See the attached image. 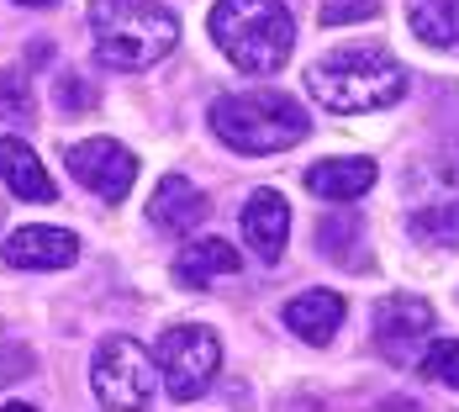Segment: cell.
<instances>
[{
  "label": "cell",
  "mask_w": 459,
  "mask_h": 412,
  "mask_svg": "<svg viewBox=\"0 0 459 412\" xmlns=\"http://www.w3.org/2000/svg\"><path fill=\"white\" fill-rule=\"evenodd\" d=\"M422 375L438 386H459V338H438L422 349Z\"/></svg>",
  "instance_id": "18"
},
{
  "label": "cell",
  "mask_w": 459,
  "mask_h": 412,
  "mask_svg": "<svg viewBox=\"0 0 459 412\" xmlns=\"http://www.w3.org/2000/svg\"><path fill=\"white\" fill-rule=\"evenodd\" d=\"M0 412H38V408H27V402H5Z\"/></svg>",
  "instance_id": "23"
},
{
  "label": "cell",
  "mask_w": 459,
  "mask_h": 412,
  "mask_svg": "<svg viewBox=\"0 0 459 412\" xmlns=\"http://www.w3.org/2000/svg\"><path fill=\"white\" fill-rule=\"evenodd\" d=\"M243 238H248V249H254L264 265H275L280 254H285V238H290V206H285L280 190H254V196L243 201Z\"/></svg>",
  "instance_id": "10"
},
{
  "label": "cell",
  "mask_w": 459,
  "mask_h": 412,
  "mask_svg": "<svg viewBox=\"0 0 459 412\" xmlns=\"http://www.w3.org/2000/svg\"><path fill=\"white\" fill-rule=\"evenodd\" d=\"M417 43L428 48H459V0H407Z\"/></svg>",
  "instance_id": "16"
},
{
  "label": "cell",
  "mask_w": 459,
  "mask_h": 412,
  "mask_svg": "<svg viewBox=\"0 0 459 412\" xmlns=\"http://www.w3.org/2000/svg\"><path fill=\"white\" fill-rule=\"evenodd\" d=\"M16 5H53V0H16Z\"/></svg>",
  "instance_id": "24"
},
{
  "label": "cell",
  "mask_w": 459,
  "mask_h": 412,
  "mask_svg": "<svg viewBox=\"0 0 459 412\" xmlns=\"http://www.w3.org/2000/svg\"><path fill=\"white\" fill-rule=\"evenodd\" d=\"M365 16H375V0H327V5H322V22H327V27H338V22H365Z\"/></svg>",
  "instance_id": "20"
},
{
  "label": "cell",
  "mask_w": 459,
  "mask_h": 412,
  "mask_svg": "<svg viewBox=\"0 0 459 412\" xmlns=\"http://www.w3.org/2000/svg\"><path fill=\"white\" fill-rule=\"evenodd\" d=\"M307 91L338 117L385 111L407 95V69L385 48H333L307 69Z\"/></svg>",
  "instance_id": "1"
},
{
  "label": "cell",
  "mask_w": 459,
  "mask_h": 412,
  "mask_svg": "<svg viewBox=\"0 0 459 412\" xmlns=\"http://www.w3.org/2000/svg\"><path fill=\"white\" fill-rule=\"evenodd\" d=\"M58 95H64V106H95V91H85V85H74V75H64V85H58Z\"/></svg>",
  "instance_id": "22"
},
{
  "label": "cell",
  "mask_w": 459,
  "mask_h": 412,
  "mask_svg": "<svg viewBox=\"0 0 459 412\" xmlns=\"http://www.w3.org/2000/svg\"><path fill=\"white\" fill-rule=\"evenodd\" d=\"M0 217H5V206H0Z\"/></svg>",
  "instance_id": "25"
},
{
  "label": "cell",
  "mask_w": 459,
  "mask_h": 412,
  "mask_svg": "<svg viewBox=\"0 0 459 412\" xmlns=\"http://www.w3.org/2000/svg\"><path fill=\"white\" fill-rule=\"evenodd\" d=\"M217 370H222V344H217L212 328L180 322V328H169L159 338V375H164L175 402H195L217 381Z\"/></svg>",
  "instance_id": "6"
},
{
  "label": "cell",
  "mask_w": 459,
  "mask_h": 412,
  "mask_svg": "<svg viewBox=\"0 0 459 412\" xmlns=\"http://www.w3.org/2000/svg\"><path fill=\"white\" fill-rule=\"evenodd\" d=\"M417 243H438V249H459V196L449 201H417L407 217Z\"/></svg>",
  "instance_id": "17"
},
{
  "label": "cell",
  "mask_w": 459,
  "mask_h": 412,
  "mask_svg": "<svg viewBox=\"0 0 459 412\" xmlns=\"http://www.w3.org/2000/svg\"><path fill=\"white\" fill-rule=\"evenodd\" d=\"M206 122L238 153H280V148H296L301 137L312 133L301 101H290V95H280V91L217 95L212 111H206Z\"/></svg>",
  "instance_id": "4"
},
{
  "label": "cell",
  "mask_w": 459,
  "mask_h": 412,
  "mask_svg": "<svg viewBox=\"0 0 459 412\" xmlns=\"http://www.w3.org/2000/svg\"><path fill=\"white\" fill-rule=\"evenodd\" d=\"M0 254L11 270H69L80 259V238L69 228H16Z\"/></svg>",
  "instance_id": "9"
},
{
  "label": "cell",
  "mask_w": 459,
  "mask_h": 412,
  "mask_svg": "<svg viewBox=\"0 0 459 412\" xmlns=\"http://www.w3.org/2000/svg\"><path fill=\"white\" fill-rule=\"evenodd\" d=\"M206 212H212V206H206V196L185 180V175H164L159 190H153V201H148L153 228H164V232H190Z\"/></svg>",
  "instance_id": "11"
},
{
  "label": "cell",
  "mask_w": 459,
  "mask_h": 412,
  "mask_svg": "<svg viewBox=\"0 0 459 412\" xmlns=\"http://www.w3.org/2000/svg\"><path fill=\"white\" fill-rule=\"evenodd\" d=\"M238 249L222 243V238H195V243H185L180 259H175V280H180L185 291H206L217 275H238Z\"/></svg>",
  "instance_id": "13"
},
{
  "label": "cell",
  "mask_w": 459,
  "mask_h": 412,
  "mask_svg": "<svg viewBox=\"0 0 459 412\" xmlns=\"http://www.w3.org/2000/svg\"><path fill=\"white\" fill-rule=\"evenodd\" d=\"M206 27L243 75H275L296 48V22L280 0H217Z\"/></svg>",
  "instance_id": "3"
},
{
  "label": "cell",
  "mask_w": 459,
  "mask_h": 412,
  "mask_svg": "<svg viewBox=\"0 0 459 412\" xmlns=\"http://www.w3.org/2000/svg\"><path fill=\"white\" fill-rule=\"evenodd\" d=\"M343 322V296L338 291H301L296 302H285V328L301 333L307 344H327Z\"/></svg>",
  "instance_id": "15"
},
{
  "label": "cell",
  "mask_w": 459,
  "mask_h": 412,
  "mask_svg": "<svg viewBox=\"0 0 459 412\" xmlns=\"http://www.w3.org/2000/svg\"><path fill=\"white\" fill-rule=\"evenodd\" d=\"M69 175L85 190H95L100 201H127V190L138 180V159L117 137H85L69 148Z\"/></svg>",
  "instance_id": "7"
},
{
  "label": "cell",
  "mask_w": 459,
  "mask_h": 412,
  "mask_svg": "<svg viewBox=\"0 0 459 412\" xmlns=\"http://www.w3.org/2000/svg\"><path fill=\"white\" fill-rule=\"evenodd\" d=\"M0 117H11V122L32 117V91H27V80L11 75V69H0Z\"/></svg>",
  "instance_id": "19"
},
{
  "label": "cell",
  "mask_w": 459,
  "mask_h": 412,
  "mask_svg": "<svg viewBox=\"0 0 459 412\" xmlns=\"http://www.w3.org/2000/svg\"><path fill=\"white\" fill-rule=\"evenodd\" d=\"M354 228H359L354 217H327V223H322V254H333V259H338V243H349Z\"/></svg>",
  "instance_id": "21"
},
{
  "label": "cell",
  "mask_w": 459,
  "mask_h": 412,
  "mask_svg": "<svg viewBox=\"0 0 459 412\" xmlns=\"http://www.w3.org/2000/svg\"><path fill=\"white\" fill-rule=\"evenodd\" d=\"M91 38L100 64H111V69H153L180 43V22L159 0H91Z\"/></svg>",
  "instance_id": "2"
},
{
  "label": "cell",
  "mask_w": 459,
  "mask_h": 412,
  "mask_svg": "<svg viewBox=\"0 0 459 412\" xmlns=\"http://www.w3.org/2000/svg\"><path fill=\"white\" fill-rule=\"evenodd\" d=\"M0 180L11 185V196H22V201H53L58 196V185L43 170V159L22 137H0Z\"/></svg>",
  "instance_id": "12"
},
{
  "label": "cell",
  "mask_w": 459,
  "mask_h": 412,
  "mask_svg": "<svg viewBox=\"0 0 459 412\" xmlns=\"http://www.w3.org/2000/svg\"><path fill=\"white\" fill-rule=\"evenodd\" d=\"M428 333H433V302H422L412 291H396L375 307V338L391 360H407Z\"/></svg>",
  "instance_id": "8"
},
{
  "label": "cell",
  "mask_w": 459,
  "mask_h": 412,
  "mask_svg": "<svg viewBox=\"0 0 459 412\" xmlns=\"http://www.w3.org/2000/svg\"><path fill=\"white\" fill-rule=\"evenodd\" d=\"M369 185H375V164L369 159H322L307 170V190L322 201H359Z\"/></svg>",
  "instance_id": "14"
},
{
  "label": "cell",
  "mask_w": 459,
  "mask_h": 412,
  "mask_svg": "<svg viewBox=\"0 0 459 412\" xmlns=\"http://www.w3.org/2000/svg\"><path fill=\"white\" fill-rule=\"evenodd\" d=\"M91 386H95V397H100L106 412H143L148 397H153V386H159V365H153V355L143 349L138 338H122L117 333V338H106L95 349Z\"/></svg>",
  "instance_id": "5"
}]
</instances>
